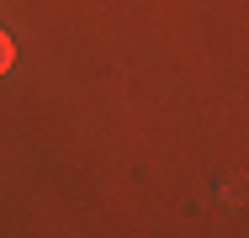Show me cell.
<instances>
[{
	"label": "cell",
	"instance_id": "obj_1",
	"mask_svg": "<svg viewBox=\"0 0 249 238\" xmlns=\"http://www.w3.org/2000/svg\"><path fill=\"white\" fill-rule=\"evenodd\" d=\"M11 64H16V43H11V37H5V32H0V74H5V69H11Z\"/></svg>",
	"mask_w": 249,
	"mask_h": 238
}]
</instances>
